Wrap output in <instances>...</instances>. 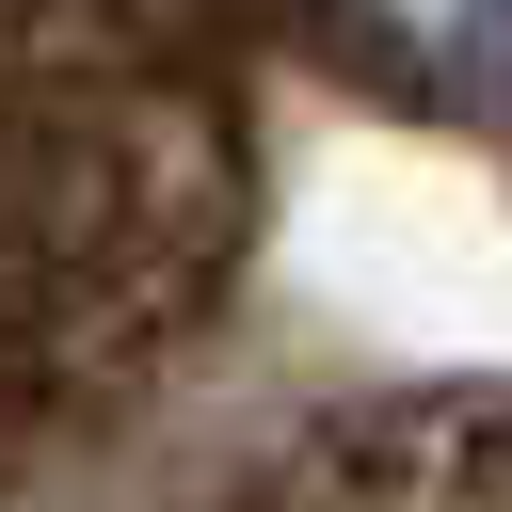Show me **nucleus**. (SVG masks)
Returning a JSON list of instances; mask_svg holds the SVG:
<instances>
[{
	"instance_id": "nucleus-1",
	"label": "nucleus",
	"mask_w": 512,
	"mask_h": 512,
	"mask_svg": "<svg viewBox=\"0 0 512 512\" xmlns=\"http://www.w3.org/2000/svg\"><path fill=\"white\" fill-rule=\"evenodd\" d=\"M352 48L432 112H512V0H352Z\"/></svg>"
}]
</instances>
